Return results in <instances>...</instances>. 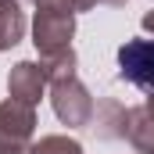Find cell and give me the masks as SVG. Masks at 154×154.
I'll list each match as a JSON object with an SVG mask.
<instances>
[{
    "label": "cell",
    "mask_w": 154,
    "mask_h": 154,
    "mask_svg": "<svg viewBox=\"0 0 154 154\" xmlns=\"http://www.w3.org/2000/svg\"><path fill=\"white\" fill-rule=\"evenodd\" d=\"M118 72L140 90H154V39H125L118 47Z\"/></svg>",
    "instance_id": "1"
}]
</instances>
